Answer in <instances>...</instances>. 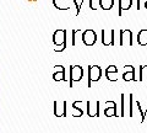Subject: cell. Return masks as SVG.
<instances>
[{
    "label": "cell",
    "instance_id": "2",
    "mask_svg": "<svg viewBox=\"0 0 147 133\" xmlns=\"http://www.w3.org/2000/svg\"><path fill=\"white\" fill-rule=\"evenodd\" d=\"M53 5L58 10H70L71 8H75V16H79L81 11V4H79L76 0H53Z\"/></svg>",
    "mask_w": 147,
    "mask_h": 133
},
{
    "label": "cell",
    "instance_id": "1",
    "mask_svg": "<svg viewBox=\"0 0 147 133\" xmlns=\"http://www.w3.org/2000/svg\"><path fill=\"white\" fill-rule=\"evenodd\" d=\"M66 30L59 29L53 33V42L59 48H55V52H63L67 47V37H66Z\"/></svg>",
    "mask_w": 147,
    "mask_h": 133
},
{
    "label": "cell",
    "instance_id": "10",
    "mask_svg": "<svg viewBox=\"0 0 147 133\" xmlns=\"http://www.w3.org/2000/svg\"><path fill=\"white\" fill-rule=\"evenodd\" d=\"M124 69H125V72L123 73L124 81H136L137 80V78L135 76L136 70H135L134 65H125L124 67Z\"/></svg>",
    "mask_w": 147,
    "mask_h": 133
},
{
    "label": "cell",
    "instance_id": "4",
    "mask_svg": "<svg viewBox=\"0 0 147 133\" xmlns=\"http://www.w3.org/2000/svg\"><path fill=\"white\" fill-rule=\"evenodd\" d=\"M120 47H131L134 44V40H132V32L131 30L123 29L119 31V43Z\"/></svg>",
    "mask_w": 147,
    "mask_h": 133
},
{
    "label": "cell",
    "instance_id": "19",
    "mask_svg": "<svg viewBox=\"0 0 147 133\" xmlns=\"http://www.w3.org/2000/svg\"><path fill=\"white\" fill-rule=\"evenodd\" d=\"M91 10H97L99 6V0H88Z\"/></svg>",
    "mask_w": 147,
    "mask_h": 133
},
{
    "label": "cell",
    "instance_id": "6",
    "mask_svg": "<svg viewBox=\"0 0 147 133\" xmlns=\"http://www.w3.org/2000/svg\"><path fill=\"white\" fill-rule=\"evenodd\" d=\"M102 44L103 46H115V30H102Z\"/></svg>",
    "mask_w": 147,
    "mask_h": 133
},
{
    "label": "cell",
    "instance_id": "18",
    "mask_svg": "<svg viewBox=\"0 0 147 133\" xmlns=\"http://www.w3.org/2000/svg\"><path fill=\"white\" fill-rule=\"evenodd\" d=\"M129 117H134V95H129Z\"/></svg>",
    "mask_w": 147,
    "mask_h": 133
},
{
    "label": "cell",
    "instance_id": "15",
    "mask_svg": "<svg viewBox=\"0 0 147 133\" xmlns=\"http://www.w3.org/2000/svg\"><path fill=\"white\" fill-rule=\"evenodd\" d=\"M137 43L140 46H147V29L141 30L137 33Z\"/></svg>",
    "mask_w": 147,
    "mask_h": 133
},
{
    "label": "cell",
    "instance_id": "22",
    "mask_svg": "<svg viewBox=\"0 0 147 133\" xmlns=\"http://www.w3.org/2000/svg\"><path fill=\"white\" fill-rule=\"evenodd\" d=\"M145 8L147 9V0H146V3H145Z\"/></svg>",
    "mask_w": 147,
    "mask_h": 133
},
{
    "label": "cell",
    "instance_id": "12",
    "mask_svg": "<svg viewBox=\"0 0 147 133\" xmlns=\"http://www.w3.org/2000/svg\"><path fill=\"white\" fill-rule=\"evenodd\" d=\"M57 68V72L53 73V79L55 81H67V78L65 76V67L63 65H55Z\"/></svg>",
    "mask_w": 147,
    "mask_h": 133
},
{
    "label": "cell",
    "instance_id": "20",
    "mask_svg": "<svg viewBox=\"0 0 147 133\" xmlns=\"http://www.w3.org/2000/svg\"><path fill=\"white\" fill-rule=\"evenodd\" d=\"M79 32H81V30L79 29V30H72L71 31V33H72V41H71V46H76V38H77V33H79Z\"/></svg>",
    "mask_w": 147,
    "mask_h": 133
},
{
    "label": "cell",
    "instance_id": "11",
    "mask_svg": "<svg viewBox=\"0 0 147 133\" xmlns=\"http://www.w3.org/2000/svg\"><path fill=\"white\" fill-rule=\"evenodd\" d=\"M105 78L109 81H117L118 80V67L114 65V64L107 67V69H105Z\"/></svg>",
    "mask_w": 147,
    "mask_h": 133
},
{
    "label": "cell",
    "instance_id": "21",
    "mask_svg": "<svg viewBox=\"0 0 147 133\" xmlns=\"http://www.w3.org/2000/svg\"><path fill=\"white\" fill-rule=\"evenodd\" d=\"M147 65H141L140 67V76H139V81H142V80H144V69H145V68H146Z\"/></svg>",
    "mask_w": 147,
    "mask_h": 133
},
{
    "label": "cell",
    "instance_id": "3",
    "mask_svg": "<svg viewBox=\"0 0 147 133\" xmlns=\"http://www.w3.org/2000/svg\"><path fill=\"white\" fill-rule=\"evenodd\" d=\"M69 86L72 88L74 86V83L76 81H80L82 79V76H84V68L81 65H71L69 68Z\"/></svg>",
    "mask_w": 147,
    "mask_h": 133
},
{
    "label": "cell",
    "instance_id": "7",
    "mask_svg": "<svg viewBox=\"0 0 147 133\" xmlns=\"http://www.w3.org/2000/svg\"><path fill=\"white\" fill-rule=\"evenodd\" d=\"M82 42H84L86 46H88V47H91V46H93L96 42H97V33L93 31V30H85L84 32H82Z\"/></svg>",
    "mask_w": 147,
    "mask_h": 133
},
{
    "label": "cell",
    "instance_id": "9",
    "mask_svg": "<svg viewBox=\"0 0 147 133\" xmlns=\"http://www.w3.org/2000/svg\"><path fill=\"white\" fill-rule=\"evenodd\" d=\"M87 115L90 117H98L99 116V100L96 101H87Z\"/></svg>",
    "mask_w": 147,
    "mask_h": 133
},
{
    "label": "cell",
    "instance_id": "13",
    "mask_svg": "<svg viewBox=\"0 0 147 133\" xmlns=\"http://www.w3.org/2000/svg\"><path fill=\"white\" fill-rule=\"evenodd\" d=\"M117 112H118V107H117V104L114 101H107L105 102V110H104V115L107 117H114L117 116Z\"/></svg>",
    "mask_w": 147,
    "mask_h": 133
},
{
    "label": "cell",
    "instance_id": "17",
    "mask_svg": "<svg viewBox=\"0 0 147 133\" xmlns=\"http://www.w3.org/2000/svg\"><path fill=\"white\" fill-rule=\"evenodd\" d=\"M120 104H121V111H120V117H124L126 115V95L121 94L120 95Z\"/></svg>",
    "mask_w": 147,
    "mask_h": 133
},
{
    "label": "cell",
    "instance_id": "8",
    "mask_svg": "<svg viewBox=\"0 0 147 133\" xmlns=\"http://www.w3.org/2000/svg\"><path fill=\"white\" fill-rule=\"evenodd\" d=\"M67 102L66 101H54V115L57 117L67 116Z\"/></svg>",
    "mask_w": 147,
    "mask_h": 133
},
{
    "label": "cell",
    "instance_id": "14",
    "mask_svg": "<svg viewBox=\"0 0 147 133\" xmlns=\"http://www.w3.org/2000/svg\"><path fill=\"white\" fill-rule=\"evenodd\" d=\"M132 5V0H119V11L118 15L121 16L124 10H129Z\"/></svg>",
    "mask_w": 147,
    "mask_h": 133
},
{
    "label": "cell",
    "instance_id": "5",
    "mask_svg": "<svg viewBox=\"0 0 147 133\" xmlns=\"http://www.w3.org/2000/svg\"><path fill=\"white\" fill-rule=\"evenodd\" d=\"M100 76H102V69H100V67H98V65L88 67V83H87L88 88L92 86V83L99 81Z\"/></svg>",
    "mask_w": 147,
    "mask_h": 133
},
{
    "label": "cell",
    "instance_id": "16",
    "mask_svg": "<svg viewBox=\"0 0 147 133\" xmlns=\"http://www.w3.org/2000/svg\"><path fill=\"white\" fill-rule=\"evenodd\" d=\"M114 6V0H99V8L103 10H110Z\"/></svg>",
    "mask_w": 147,
    "mask_h": 133
}]
</instances>
